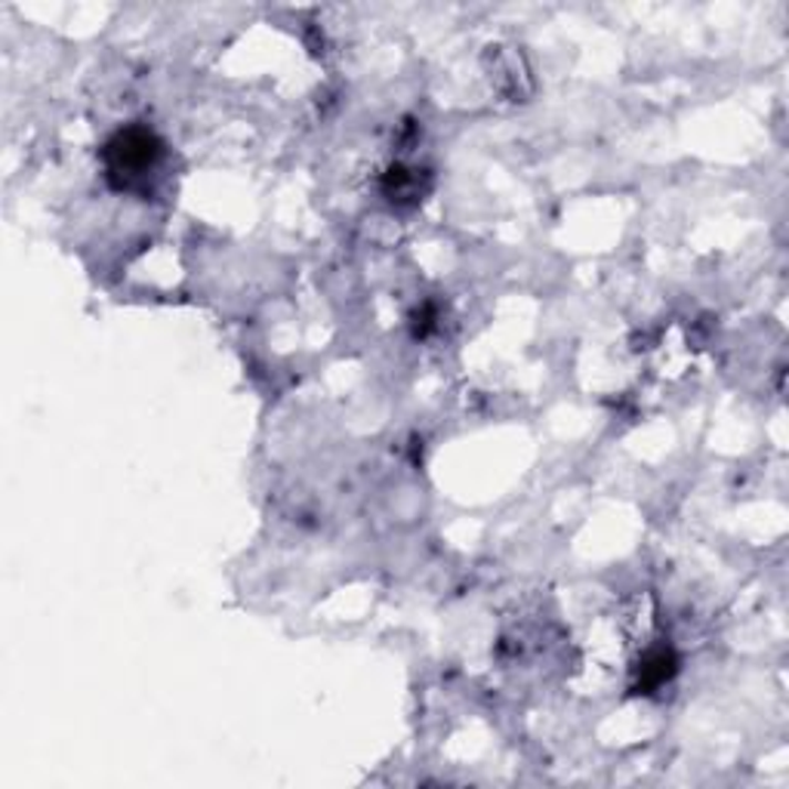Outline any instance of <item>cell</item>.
<instances>
[{
	"mask_svg": "<svg viewBox=\"0 0 789 789\" xmlns=\"http://www.w3.org/2000/svg\"><path fill=\"white\" fill-rule=\"evenodd\" d=\"M383 188L392 201H402V198H419V188H416V176H411V170L404 167H392L383 179Z\"/></svg>",
	"mask_w": 789,
	"mask_h": 789,
	"instance_id": "obj_3",
	"label": "cell"
},
{
	"mask_svg": "<svg viewBox=\"0 0 789 789\" xmlns=\"http://www.w3.org/2000/svg\"><path fill=\"white\" fill-rule=\"evenodd\" d=\"M675 673H678V657H675L673 647H654V651H647L642 663H639L632 691H635V694H654V691H661L666 682H673Z\"/></svg>",
	"mask_w": 789,
	"mask_h": 789,
	"instance_id": "obj_2",
	"label": "cell"
},
{
	"mask_svg": "<svg viewBox=\"0 0 789 789\" xmlns=\"http://www.w3.org/2000/svg\"><path fill=\"white\" fill-rule=\"evenodd\" d=\"M164 158V143L148 127H124L102 148L105 173L117 188H129L155 170Z\"/></svg>",
	"mask_w": 789,
	"mask_h": 789,
	"instance_id": "obj_1",
	"label": "cell"
}]
</instances>
